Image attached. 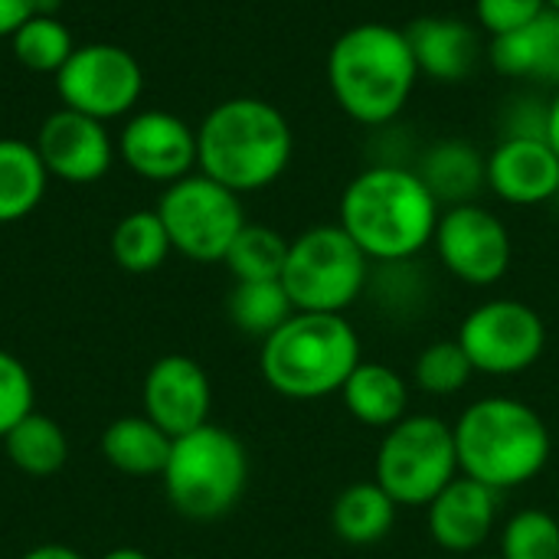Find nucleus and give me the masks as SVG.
<instances>
[{
  "label": "nucleus",
  "mask_w": 559,
  "mask_h": 559,
  "mask_svg": "<svg viewBox=\"0 0 559 559\" xmlns=\"http://www.w3.org/2000/svg\"><path fill=\"white\" fill-rule=\"evenodd\" d=\"M442 206L416 170L373 164L341 193V229L370 262H406L432 246Z\"/></svg>",
  "instance_id": "f257e3e1"
},
{
  "label": "nucleus",
  "mask_w": 559,
  "mask_h": 559,
  "mask_svg": "<svg viewBox=\"0 0 559 559\" xmlns=\"http://www.w3.org/2000/svg\"><path fill=\"white\" fill-rule=\"evenodd\" d=\"M419 82V66L406 29L390 23H357L328 52V85L337 108L367 128L390 124Z\"/></svg>",
  "instance_id": "f03ea898"
},
{
  "label": "nucleus",
  "mask_w": 559,
  "mask_h": 559,
  "mask_svg": "<svg viewBox=\"0 0 559 559\" xmlns=\"http://www.w3.org/2000/svg\"><path fill=\"white\" fill-rule=\"evenodd\" d=\"M295 151L288 118L265 98L219 102L197 128V167L233 193L272 187Z\"/></svg>",
  "instance_id": "7ed1b4c3"
},
{
  "label": "nucleus",
  "mask_w": 559,
  "mask_h": 559,
  "mask_svg": "<svg viewBox=\"0 0 559 559\" xmlns=\"http://www.w3.org/2000/svg\"><path fill=\"white\" fill-rule=\"evenodd\" d=\"M452 432L459 475L498 495L534 481L554 452L544 416L514 396H485L465 406Z\"/></svg>",
  "instance_id": "20e7f679"
},
{
  "label": "nucleus",
  "mask_w": 559,
  "mask_h": 559,
  "mask_svg": "<svg viewBox=\"0 0 559 559\" xmlns=\"http://www.w3.org/2000/svg\"><path fill=\"white\" fill-rule=\"evenodd\" d=\"M360 337L344 314L295 311L262 341V380L285 400L311 403L341 393L360 364Z\"/></svg>",
  "instance_id": "39448f33"
},
{
  "label": "nucleus",
  "mask_w": 559,
  "mask_h": 559,
  "mask_svg": "<svg viewBox=\"0 0 559 559\" xmlns=\"http://www.w3.org/2000/svg\"><path fill=\"white\" fill-rule=\"evenodd\" d=\"M160 478L177 514L190 521H219L239 504L249 485V455L229 429L206 423L174 439Z\"/></svg>",
  "instance_id": "423d86ee"
},
{
  "label": "nucleus",
  "mask_w": 559,
  "mask_h": 559,
  "mask_svg": "<svg viewBox=\"0 0 559 559\" xmlns=\"http://www.w3.org/2000/svg\"><path fill=\"white\" fill-rule=\"evenodd\" d=\"M370 259L341 229V223H324L305 229L288 242V259L282 285L295 311L344 314L357 305L370 282Z\"/></svg>",
  "instance_id": "0eeeda50"
},
{
  "label": "nucleus",
  "mask_w": 559,
  "mask_h": 559,
  "mask_svg": "<svg viewBox=\"0 0 559 559\" xmlns=\"http://www.w3.org/2000/svg\"><path fill=\"white\" fill-rule=\"evenodd\" d=\"M373 472V481L400 508H429V501L459 478L452 426L429 413L400 419L383 432Z\"/></svg>",
  "instance_id": "6e6552de"
},
{
  "label": "nucleus",
  "mask_w": 559,
  "mask_h": 559,
  "mask_svg": "<svg viewBox=\"0 0 559 559\" xmlns=\"http://www.w3.org/2000/svg\"><path fill=\"white\" fill-rule=\"evenodd\" d=\"M157 216L170 236V246L193 262H223L233 239L246 226L239 193L206 174H187L167 183Z\"/></svg>",
  "instance_id": "1a4fd4ad"
},
{
  "label": "nucleus",
  "mask_w": 559,
  "mask_h": 559,
  "mask_svg": "<svg viewBox=\"0 0 559 559\" xmlns=\"http://www.w3.org/2000/svg\"><path fill=\"white\" fill-rule=\"evenodd\" d=\"M455 341L468 354L475 373L514 377L544 357L547 324L527 301L491 298L465 314Z\"/></svg>",
  "instance_id": "9d476101"
},
{
  "label": "nucleus",
  "mask_w": 559,
  "mask_h": 559,
  "mask_svg": "<svg viewBox=\"0 0 559 559\" xmlns=\"http://www.w3.org/2000/svg\"><path fill=\"white\" fill-rule=\"evenodd\" d=\"M144 88L138 59L115 43L75 46L66 66L56 72V92L62 108L111 121L134 108Z\"/></svg>",
  "instance_id": "9b49d317"
},
{
  "label": "nucleus",
  "mask_w": 559,
  "mask_h": 559,
  "mask_svg": "<svg viewBox=\"0 0 559 559\" xmlns=\"http://www.w3.org/2000/svg\"><path fill=\"white\" fill-rule=\"evenodd\" d=\"M432 246L442 269L472 288L498 285L514 259V246L504 219L481 203L445 206Z\"/></svg>",
  "instance_id": "f8f14e48"
},
{
  "label": "nucleus",
  "mask_w": 559,
  "mask_h": 559,
  "mask_svg": "<svg viewBox=\"0 0 559 559\" xmlns=\"http://www.w3.org/2000/svg\"><path fill=\"white\" fill-rule=\"evenodd\" d=\"M141 406L154 426H160L170 439H180L210 423V377L193 357L167 354L147 370L141 386Z\"/></svg>",
  "instance_id": "ddd939ff"
},
{
  "label": "nucleus",
  "mask_w": 559,
  "mask_h": 559,
  "mask_svg": "<svg viewBox=\"0 0 559 559\" xmlns=\"http://www.w3.org/2000/svg\"><path fill=\"white\" fill-rule=\"evenodd\" d=\"M36 154L49 177H59L66 183H95L108 174L115 147L105 121L79 115L72 108H59L43 121L36 134Z\"/></svg>",
  "instance_id": "4468645a"
},
{
  "label": "nucleus",
  "mask_w": 559,
  "mask_h": 559,
  "mask_svg": "<svg viewBox=\"0 0 559 559\" xmlns=\"http://www.w3.org/2000/svg\"><path fill=\"white\" fill-rule=\"evenodd\" d=\"M118 154L138 177L174 183L197 167V131L170 111H141L124 124Z\"/></svg>",
  "instance_id": "2eb2a0df"
},
{
  "label": "nucleus",
  "mask_w": 559,
  "mask_h": 559,
  "mask_svg": "<svg viewBox=\"0 0 559 559\" xmlns=\"http://www.w3.org/2000/svg\"><path fill=\"white\" fill-rule=\"evenodd\" d=\"M426 527L439 550L475 554L498 527V491L459 475L429 501Z\"/></svg>",
  "instance_id": "dca6fc26"
},
{
  "label": "nucleus",
  "mask_w": 559,
  "mask_h": 559,
  "mask_svg": "<svg viewBox=\"0 0 559 559\" xmlns=\"http://www.w3.org/2000/svg\"><path fill=\"white\" fill-rule=\"evenodd\" d=\"M488 190L511 206H540L557 200V151L547 138H504L488 154Z\"/></svg>",
  "instance_id": "f3484780"
},
{
  "label": "nucleus",
  "mask_w": 559,
  "mask_h": 559,
  "mask_svg": "<svg viewBox=\"0 0 559 559\" xmlns=\"http://www.w3.org/2000/svg\"><path fill=\"white\" fill-rule=\"evenodd\" d=\"M419 75L436 82H465L481 62V33L459 16H419L406 26Z\"/></svg>",
  "instance_id": "a211bd4d"
},
{
  "label": "nucleus",
  "mask_w": 559,
  "mask_h": 559,
  "mask_svg": "<svg viewBox=\"0 0 559 559\" xmlns=\"http://www.w3.org/2000/svg\"><path fill=\"white\" fill-rule=\"evenodd\" d=\"M416 174L442 210L478 203L475 197L488 187V157L472 141L449 138V141H436L423 154Z\"/></svg>",
  "instance_id": "6ab92c4d"
},
{
  "label": "nucleus",
  "mask_w": 559,
  "mask_h": 559,
  "mask_svg": "<svg viewBox=\"0 0 559 559\" xmlns=\"http://www.w3.org/2000/svg\"><path fill=\"white\" fill-rule=\"evenodd\" d=\"M488 62L498 75L559 82V13L547 10L534 23L495 36L488 46Z\"/></svg>",
  "instance_id": "aec40b11"
},
{
  "label": "nucleus",
  "mask_w": 559,
  "mask_h": 559,
  "mask_svg": "<svg viewBox=\"0 0 559 559\" xmlns=\"http://www.w3.org/2000/svg\"><path fill=\"white\" fill-rule=\"evenodd\" d=\"M341 403L360 426L386 432L409 416V386L400 370L360 360L341 386Z\"/></svg>",
  "instance_id": "412c9836"
},
{
  "label": "nucleus",
  "mask_w": 559,
  "mask_h": 559,
  "mask_svg": "<svg viewBox=\"0 0 559 559\" xmlns=\"http://www.w3.org/2000/svg\"><path fill=\"white\" fill-rule=\"evenodd\" d=\"M396 511L400 504L377 481H357L337 495L331 508V531L347 547H373L390 537Z\"/></svg>",
  "instance_id": "4be33fe9"
},
{
  "label": "nucleus",
  "mask_w": 559,
  "mask_h": 559,
  "mask_svg": "<svg viewBox=\"0 0 559 559\" xmlns=\"http://www.w3.org/2000/svg\"><path fill=\"white\" fill-rule=\"evenodd\" d=\"M174 439L154 426L144 413L141 416H121L102 432V455L111 468L131 478H151L160 475L170 459Z\"/></svg>",
  "instance_id": "5701e85b"
},
{
  "label": "nucleus",
  "mask_w": 559,
  "mask_h": 559,
  "mask_svg": "<svg viewBox=\"0 0 559 559\" xmlns=\"http://www.w3.org/2000/svg\"><path fill=\"white\" fill-rule=\"evenodd\" d=\"M49 170L43 167L36 144L0 138V223L29 216L46 193Z\"/></svg>",
  "instance_id": "b1692460"
},
{
  "label": "nucleus",
  "mask_w": 559,
  "mask_h": 559,
  "mask_svg": "<svg viewBox=\"0 0 559 559\" xmlns=\"http://www.w3.org/2000/svg\"><path fill=\"white\" fill-rule=\"evenodd\" d=\"M3 449H7V459L13 462V468H20L23 475H33V478L56 475L69 459V439H66L62 426L49 416H39L36 409L7 432Z\"/></svg>",
  "instance_id": "393cba45"
},
{
  "label": "nucleus",
  "mask_w": 559,
  "mask_h": 559,
  "mask_svg": "<svg viewBox=\"0 0 559 559\" xmlns=\"http://www.w3.org/2000/svg\"><path fill=\"white\" fill-rule=\"evenodd\" d=\"M170 236L157 216V210H134L124 219H118L111 233V255L118 269L131 275H147L164 265L170 252Z\"/></svg>",
  "instance_id": "a878e982"
},
{
  "label": "nucleus",
  "mask_w": 559,
  "mask_h": 559,
  "mask_svg": "<svg viewBox=\"0 0 559 559\" xmlns=\"http://www.w3.org/2000/svg\"><path fill=\"white\" fill-rule=\"evenodd\" d=\"M226 311H229V321L242 334L265 341L295 314V305L282 278L278 282H236V288L229 292Z\"/></svg>",
  "instance_id": "bb28decb"
},
{
  "label": "nucleus",
  "mask_w": 559,
  "mask_h": 559,
  "mask_svg": "<svg viewBox=\"0 0 559 559\" xmlns=\"http://www.w3.org/2000/svg\"><path fill=\"white\" fill-rule=\"evenodd\" d=\"M288 259V239L262 223H246L226 252V269L236 282H278Z\"/></svg>",
  "instance_id": "cd10ccee"
},
{
  "label": "nucleus",
  "mask_w": 559,
  "mask_h": 559,
  "mask_svg": "<svg viewBox=\"0 0 559 559\" xmlns=\"http://www.w3.org/2000/svg\"><path fill=\"white\" fill-rule=\"evenodd\" d=\"M10 46H13V56L20 66H26L29 72H59L66 66V59L72 56L75 43H72V33L69 26L52 16V13H36L29 16L13 36H10Z\"/></svg>",
  "instance_id": "c85d7f7f"
},
{
  "label": "nucleus",
  "mask_w": 559,
  "mask_h": 559,
  "mask_svg": "<svg viewBox=\"0 0 559 559\" xmlns=\"http://www.w3.org/2000/svg\"><path fill=\"white\" fill-rule=\"evenodd\" d=\"M416 259L406 262H377V269H370V282L367 292L373 295V305H380L383 314L409 321L423 311L429 288L426 282L416 275ZM364 292V295H367Z\"/></svg>",
  "instance_id": "c756f323"
},
{
  "label": "nucleus",
  "mask_w": 559,
  "mask_h": 559,
  "mask_svg": "<svg viewBox=\"0 0 559 559\" xmlns=\"http://www.w3.org/2000/svg\"><path fill=\"white\" fill-rule=\"evenodd\" d=\"M472 377H475V367L455 337L426 344L413 364V380L429 396H455L472 383Z\"/></svg>",
  "instance_id": "7c9ffc66"
},
{
  "label": "nucleus",
  "mask_w": 559,
  "mask_h": 559,
  "mask_svg": "<svg viewBox=\"0 0 559 559\" xmlns=\"http://www.w3.org/2000/svg\"><path fill=\"white\" fill-rule=\"evenodd\" d=\"M504 559H559V521L550 511L527 508L501 527Z\"/></svg>",
  "instance_id": "2f4dec72"
},
{
  "label": "nucleus",
  "mask_w": 559,
  "mask_h": 559,
  "mask_svg": "<svg viewBox=\"0 0 559 559\" xmlns=\"http://www.w3.org/2000/svg\"><path fill=\"white\" fill-rule=\"evenodd\" d=\"M33 403H36V390L29 370L23 367L20 357L0 350V442L20 419L33 413Z\"/></svg>",
  "instance_id": "473e14b6"
},
{
  "label": "nucleus",
  "mask_w": 559,
  "mask_h": 559,
  "mask_svg": "<svg viewBox=\"0 0 559 559\" xmlns=\"http://www.w3.org/2000/svg\"><path fill=\"white\" fill-rule=\"evenodd\" d=\"M547 10V0H475V20L491 39L534 23Z\"/></svg>",
  "instance_id": "72a5a7b5"
},
{
  "label": "nucleus",
  "mask_w": 559,
  "mask_h": 559,
  "mask_svg": "<svg viewBox=\"0 0 559 559\" xmlns=\"http://www.w3.org/2000/svg\"><path fill=\"white\" fill-rule=\"evenodd\" d=\"M36 13H46V0H0V36H13Z\"/></svg>",
  "instance_id": "f704fd0d"
},
{
  "label": "nucleus",
  "mask_w": 559,
  "mask_h": 559,
  "mask_svg": "<svg viewBox=\"0 0 559 559\" xmlns=\"http://www.w3.org/2000/svg\"><path fill=\"white\" fill-rule=\"evenodd\" d=\"M20 559H85L79 550L66 547V544H43V547H33L26 550Z\"/></svg>",
  "instance_id": "c9c22d12"
},
{
  "label": "nucleus",
  "mask_w": 559,
  "mask_h": 559,
  "mask_svg": "<svg viewBox=\"0 0 559 559\" xmlns=\"http://www.w3.org/2000/svg\"><path fill=\"white\" fill-rule=\"evenodd\" d=\"M547 144L557 151L559 157V88L554 92V98H547Z\"/></svg>",
  "instance_id": "e433bc0d"
},
{
  "label": "nucleus",
  "mask_w": 559,
  "mask_h": 559,
  "mask_svg": "<svg viewBox=\"0 0 559 559\" xmlns=\"http://www.w3.org/2000/svg\"><path fill=\"white\" fill-rule=\"evenodd\" d=\"M102 559H151L144 550H134V547H118V550H108Z\"/></svg>",
  "instance_id": "4c0bfd02"
},
{
  "label": "nucleus",
  "mask_w": 559,
  "mask_h": 559,
  "mask_svg": "<svg viewBox=\"0 0 559 559\" xmlns=\"http://www.w3.org/2000/svg\"><path fill=\"white\" fill-rule=\"evenodd\" d=\"M547 7H550L554 13H559V0H547Z\"/></svg>",
  "instance_id": "58836bf2"
},
{
  "label": "nucleus",
  "mask_w": 559,
  "mask_h": 559,
  "mask_svg": "<svg viewBox=\"0 0 559 559\" xmlns=\"http://www.w3.org/2000/svg\"><path fill=\"white\" fill-rule=\"evenodd\" d=\"M485 559H504V557H501V554H498V557H485Z\"/></svg>",
  "instance_id": "ea45409f"
},
{
  "label": "nucleus",
  "mask_w": 559,
  "mask_h": 559,
  "mask_svg": "<svg viewBox=\"0 0 559 559\" xmlns=\"http://www.w3.org/2000/svg\"><path fill=\"white\" fill-rule=\"evenodd\" d=\"M180 559H203V557H180Z\"/></svg>",
  "instance_id": "a19ab883"
}]
</instances>
